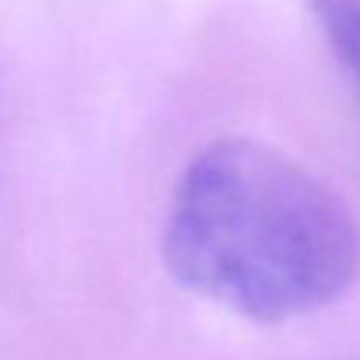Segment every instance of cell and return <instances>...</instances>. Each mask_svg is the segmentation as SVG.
<instances>
[{
  "label": "cell",
  "mask_w": 360,
  "mask_h": 360,
  "mask_svg": "<svg viewBox=\"0 0 360 360\" xmlns=\"http://www.w3.org/2000/svg\"><path fill=\"white\" fill-rule=\"evenodd\" d=\"M162 262L180 286L251 321H286L342 297L360 265L346 202L286 152L223 138L173 191Z\"/></svg>",
  "instance_id": "cell-1"
},
{
  "label": "cell",
  "mask_w": 360,
  "mask_h": 360,
  "mask_svg": "<svg viewBox=\"0 0 360 360\" xmlns=\"http://www.w3.org/2000/svg\"><path fill=\"white\" fill-rule=\"evenodd\" d=\"M321 36L360 96V0H311Z\"/></svg>",
  "instance_id": "cell-2"
}]
</instances>
